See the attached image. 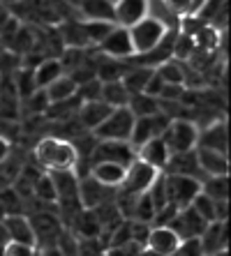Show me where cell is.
I'll use <instances>...</instances> for the list:
<instances>
[{
  "instance_id": "1",
  "label": "cell",
  "mask_w": 231,
  "mask_h": 256,
  "mask_svg": "<svg viewBox=\"0 0 231 256\" xmlns=\"http://www.w3.org/2000/svg\"><path fill=\"white\" fill-rule=\"evenodd\" d=\"M35 164L42 171H74L79 162V152L74 143L60 136H44L33 148Z\"/></svg>"
},
{
  "instance_id": "2",
  "label": "cell",
  "mask_w": 231,
  "mask_h": 256,
  "mask_svg": "<svg viewBox=\"0 0 231 256\" xmlns=\"http://www.w3.org/2000/svg\"><path fill=\"white\" fill-rule=\"evenodd\" d=\"M130 30V40H132V46H134V56H143V54H150L153 48H157L164 37L169 35V30L153 16H146L141 18L139 24H134Z\"/></svg>"
},
{
  "instance_id": "3",
  "label": "cell",
  "mask_w": 231,
  "mask_h": 256,
  "mask_svg": "<svg viewBox=\"0 0 231 256\" xmlns=\"http://www.w3.org/2000/svg\"><path fill=\"white\" fill-rule=\"evenodd\" d=\"M196 136H199V125L190 118L169 120L166 130L162 132V141L169 148V152H187L196 148Z\"/></svg>"
},
{
  "instance_id": "4",
  "label": "cell",
  "mask_w": 231,
  "mask_h": 256,
  "mask_svg": "<svg viewBox=\"0 0 231 256\" xmlns=\"http://www.w3.org/2000/svg\"><path fill=\"white\" fill-rule=\"evenodd\" d=\"M132 125H134V116L127 106L113 108L111 114L104 118L97 130H93V136L97 141H130Z\"/></svg>"
},
{
  "instance_id": "5",
  "label": "cell",
  "mask_w": 231,
  "mask_h": 256,
  "mask_svg": "<svg viewBox=\"0 0 231 256\" xmlns=\"http://www.w3.org/2000/svg\"><path fill=\"white\" fill-rule=\"evenodd\" d=\"M28 220H30V226H33L37 250H42V247H54L56 240L60 238V233L65 231L60 217L56 212H51V210H35Z\"/></svg>"
},
{
  "instance_id": "6",
  "label": "cell",
  "mask_w": 231,
  "mask_h": 256,
  "mask_svg": "<svg viewBox=\"0 0 231 256\" xmlns=\"http://www.w3.org/2000/svg\"><path fill=\"white\" fill-rule=\"evenodd\" d=\"M164 187H166V201L176 210L187 208L194 196L201 192V180L190 178V176H166L164 173Z\"/></svg>"
},
{
  "instance_id": "7",
  "label": "cell",
  "mask_w": 231,
  "mask_h": 256,
  "mask_svg": "<svg viewBox=\"0 0 231 256\" xmlns=\"http://www.w3.org/2000/svg\"><path fill=\"white\" fill-rule=\"evenodd\" d=\"M157 176H160L157 168L148 166V164L141 162V160H134L130 166H127V171H125V180H123V185L118 187V192L139 196V194H143V192H148V187L155 182Z\"/></svg>"
},
{
  "instance_id": "8",
  "label": "cell",
  "mask_w": 231,
  "mask_h": 256,
  "mask_svg": "<svg viewBox=\"0 0 231 256\" xmlns=\"http://www.w3.org/2000/svg\"><path fill=\"white\" fill-rule=\"evenodd\" d=\"M136 160V150L132 148L130 141H97L90 155V164L93 162H113L120 166H130Z\"/></svg>"
},
{
  "instance_id": "9",
  "label": "cell",
  "mask_w": 231,
  "mask_h": 256,
  "mask_svg": "<svg viewBox=\"0 0 231 256\" xmlns=\"http://www.w3.org/2000/svg\"><path fill=\"white\" fill-rule=\"evenodd\" d=\"M95 48H97V54L107 56V58H113V60H130L132 56H134L130 30L120 28V26H113V28L109 30V35L104 37Z\"/></svg>"
},
{
  "instance_id": "10",
  "label": "cell",
  "mask_w": 231,
  "mask_h": 256,
  "mask_svg": "<svg viewBox=\"0 0 231 256\" xmlns=\"http://www.w3.org/2000/svg\"><path fill=\"white\" fill-rule=\"evenodd\" d=\"M196 148L217 150V152H229V130H226V118L224 116L213 118L208 125L199 127Z\"/></svg>"
},
{
  "instance_id": "11",
  "label": "cell",
  "mask_w": 231,
  "mask_h": 256,
  "mask_svg": "<svg viewBox=\"0 0 231 256\" xmlns=\"http://www.w3.org/2000/svg\"><path fill=\"white\" fill-rule=\"evenodd\" d=\"M169 125V118H166L162 111L153 116H143V118H134V125H132V134H130V143L132 148H139L150 138L162 136V132Z\"/></svg>"
},
{
  "instance_id": "12",
  "label": "cell",
  "mask_w": 231,
  "mask_h": 256,
  "mask_svg": "<svg viewBox=\"0 0 231 256\" xmlns=\"http://www.w3.org/2000/svg\"><path fill=\"white\" fill-rule=\"evenodd\" d=\"M206 224L208 222L203 220L201 214L196 212L192 206H187V208L178 210V212L173 214V220L169 222L166 226H171L180 240H190V238H199L203 233V228H206Z\"/></svg>"
},
{
  "instance_id": "13",
  "label": "cell",
  "mask_w": 231,
  "mask_h": 256,
  "mask_svg": "<svg viewBox=\"0 0 231 256\" xmlns=\"http://www.w3.org/2000/svg\"><path fill=\"white\" fill-rule=\"evenodd\" d=\"M203 256H217L226 252L229 244V222H208L203 233L199 236Z\"/></svg>"
},
{
  "instance_id": "14",
  "label": "cell",
  "mask_w": 231,
  "mask_h": 256,
  "mask_svg": "<svg viewBox=\"0 0 231 256\" xmlns=\"http://www.w3.org/2000/svg\"><path fill=\"white\" fill-rule=\"evenodd\" d=\"M116 198V190L100 185L97 180H93L90 176L79 178V201H81L83 210H93L102 203H109Z\"/></svg>"
},
{
  "instance_id": "15",
  "label": "cell",
  "mask_w": 231,
  "mask_h": 256,
  "mask_svg": "<svg viewBox=\"0 0 231 256\" xmlns=\"http://www.w3.org/2000/svg\"><path fill=\"white\" fill-rule=\"evenodd\" d=\"M150 0H116L113 2V24L120 28H132L148 16Z\"/></svg>"
},
{
  "instance_id": "16",
  "label": "cell",
  "mask_w": 231,
  "mask_h": 256,
  "mask_svg": "<svg viewBox=\"0 0 231 256\" xmlns=\"http://www.w3.org/2000/svg\"><path fill=\"white\" fill-rule=\"evenodd\" d=\"M183 240L176 236L171 226H150L148 240H146V252L155 256H173Z\"/></svg>"
},
{
  "instance_id": "17",
  "label": "cell",
  "mask_w": 231,
  "mask_h": 256,
  "mask_svg": "<svg viewBox=\"0 0 231 256\" xmlns=\"http://www.w3.org/2000/svg\"><path fill=\"white\" fill-rule=\"evenodd\" d=\"M196 164L203 178L210 176H229V152H217V150L194 148Z\"/></svg>"
},
{
  "instance_id": "18",
  "label": "cell",
  "mask_w": 231,
  "mask_h": 256,
  "mask_svg": "<svg viewBox=\"0 0 231 256\" xmlns=\"http://www.w3.org/2000/svg\"><path fill=\"white\" fill-rule=\"evenodd\" d=\"M111 111L113 108L109 106L107 102H102V100L81 102V106H79V111H77V120H79V125H81L86 132H93V130H97V127L104 122V118H107Z\"/></svg>"
},
{
  "instance_id": "19",
  "label": "cell",
  "mask_w": 231,
  "mask_h": 256,
  "mask_svg": "<svg viewBox=\"0 0 231 256\" xmlns=\"http://www.w3.org/2000/svg\"><path fill=\"white\" fill-rule=\"evenodd\" d=\"M125 171H127V166H120L113 162H93L88 176L109 190H118L125 180Z\"/></svg>"
},
{
  "instance_id": "20",
  "label": "cell",
  "mask_w": 231,
  "mask_h": 256,
  "mask_svg": "<svg viewBox=\"0 0 231 256\" xmlns=\"http://www.w3.org/2000/svg\"><path fill=\"white\" fill-rule=\"evenodd\" d=\"M162 173H166V176H190V178H199V180L203 178L201 171H199V164H196L194 150H187V152H171Z\"/></svg>"
},
{
  "instance_id": "21",
  "label": "cell",
  "mask_w": 231,
  "mask_h": 256,
  "mask_svg": "<svg viewBox=\"0 0 231 256\" xmlns=\"http://www.w3.org/2000/svg\"><path fill=\"white\" fill-rule=\"evenodd\" d=\"M169 148L164 146V141H162V136H157V138H150V141H146L143 146H139L136 148V160H141V162H146L148 166H153V168H157V171H164V166H166V162H169Z\"/></svg>"
},
{
  "instance_id": "22",
  "label": "cell",
  "mask_w": 231,
  "mask_h": 256,
  "mask_svg": "<svg viewBox=\"0 0 231 256\" xmlns=\"http://www.w3.org/2000/svg\"><path fill=\"white\" fill-rule=\"evenodd\" d=\"M3 226L7 231V238L14 240V242L35 244V236H33V226H30L28 214H7L3 220Z\"/></svg>"
},
{
  "instance_id": "23",
  "label": "cell",
  "mask_w": 231,
  "mask_h": 256,
  "mask_svg": "<svg viewBox=\"0 0 231 256\" xmlns=\"http://www.w3.org/2000/svg\"><path fill=\"white\" fill-rule=\"evenodd\" d=\"M77 12L83 21H111L113 24V2L109 0H83L77 7Z\"/></svg>"
},
{
  "instance_id": "24",
  "label": "cell",
  "mask_w": 231,
  "mask_h": 256,
  "mask_svg": "<svg viewBox=\"0 0 231 256\" xmlns=\"http://www.w3.org/2000/svg\"><path fill=\"white\" fill-rule=\"evenodd\" d=\"M33 74H35V84L40 90H44L51 81H56L58 76H63V65H60L58 58H42L35 67H33Z\"/></svg>"
},
{
  "instance_id": "25",
  "label": "cell",
  "mask_w": 231,
  "mask_h": 256,
  "mask_svg": "<svg viewBox=\"0 0 231 256\" xmlns=\"http://www.w3.org/2000/svg\"><path fill=\"white\" fill-rule=\"evenodd\" d=\"M150 74L153 70L150 67H141V65H132V67H125V74H123V86L127 88L130 95H136V92H143L146 84H148Z\"/></svg>"
},
{
  "instance_id": "26",
  "label": "cell",
  "mask_w": 231,
  "mask_h": 256,
  "mask_svg": "<svg viewBox=\"0 0 231 256\" xmlns=\"http://www.w3.org/2000/svg\"><path fill=\"white\" fill-rule=\"evenodd\" d=\"M12 84H14V90H17V97L19 102L26 100L28 95H33L37 88L35 84V74H33V67H26V65H19L12 74Z\"/></svg>"
},
{
  "instance_id": "27",
  "label": "cell",
  "mask_w": 231,
  "mask_h": 256,
  "mask_svg": "<svg viewBox=\"0 0 231 256\" xmlns=\"http://www.w3.org/2000/svg\"><path fill=\"white\" fill-rule=\"evenodd\" d=\"M157 76L162 78V84H171V86H185V78H187V70L185 65H180L176 58H169L164 62L155 67Z\"/></svg>"
},
{
  "instance_id": "28",
  "label": "cell",
  "mask_w": 231,
  "mask_h": 256,
  "mask_svg": "<svg viewBox=\"0 0 231 256\" xmlns=\"http://www.w3.org/2000/svg\"><path fill=\"white\" fill-rule=\"evenodd\" d=\"M44 92H47V97H49L51 104H56V102H65V100H70V97L77 95V84H74L67 74H63V76H58L56 81H51V84L44 88Z\"/></svg>"
},
{
  "instance_id": "29",
  "label": "cell",
  "mask_w": 231,
  "mask_h": 256,
  "mask_svg": "<svg viewBox=\"0 0 231 256\" xmlns=\"http://www.w3.org/2000/svg\"><path fill=\"white\" fill-rule=\"evenodd\" d=\"M127 108L132 111L134 118H143V116H153L160 111V100L153 95H146V92H136V95H130V102H127Z\"/></svg>"
},
{
  "instance_id": "30",
  "label": "cell",
  "mask_w": 231,
  "mask_h": 256,
  "mask_svg": "<svg viewBox=\"0 0 231 256\" xmlns=\"http://www.w3.org/2000/svg\"><path fill=\"white\" fill-rule=\"evenodd\" d=\"M102 102H107L111 108L127 106L130 92L123 86V81H107V84H102Z\"/></svg>"
},
{
  "instance_id": "31",
  "label": "cell",
  "mask_w": 231,
  "mask_h": 256,
  "mask_svg": "<svg viewBox=\"0 0 231 256\" xmlns=\"http://www.w3.org/2000/svg\"><path fill=\"white\" fill-rule=\"evenodd\" d=\"M201 192L213 201H229V176L201 178Z\"/></svg>"
},
{
  "instance_id": "32",
  "label": "cell",
  "mask_w": 231,
  "mask_h": 256,
  "mask_svg": "<svg viewBox=\"0 0 231 256\" xmlns=\"http://www.w3.org/2000/svg\"><path fill=\"white\" fill-rule=\"evenodd\" d=\"M33 196L42 203H49V206H56V187L54 180L47 171H42L37 178H33Z\"/></svg>"
},
{
  "instance_id": "33",
  "label": "cell",
  "mask_w": 231,
  "mask_h": 256,
  "mask_svg": "<svg viewBox=\"0 0 231 256\" xmlns=\"http://www.w3.org/2000/svg\"><path fill=\"white\" fill-rule=\"evenodd\" d=\"M49 97H47V92L44 90H35L33 95H28L26 100H21L19 102V108L21 111H26V114H33V116H40V114H47V108H49Z\"/></svg>"
},
{
  "instance_id": "34",
  "label": "cell",
  "mask_w": 231,
  "mask_h": 256,
  "mask_svg": "<svg viewBox=\"0 0 231 256\" xmlns=\"http://www.w3.org/2000/svg\"><path fill=\"white\" fill-rule=\"evenodd\" d=\"M107 238H77V254L79 256H104L107 254Z\"/></svg>"
},
{
  "instance_id": "35",
  "label": "cell",
  "mask_w": 231,
  "mask_h": 256,
  "mask_svg": "<svg viewBox=\"0 0 231 256\" xmlns=\"http://www.w3.org/2000/svg\"><path fill=\"white\" fill-rule=\"evenodd\" d=\"M113 26L116 24H111V21H83V30H86V37H88L90 46H97V44L109 35V30H111Z\"/></svg>"
},
{
  "instance_id": "36",
  "label": "cell",
  "mask_w": 231,
  "mask_h": 256,
  "mask_svg": "<svg viewBox=\"0 0 231 256\" xmlns=\"http://www.w3.org/2000/svg\"><path fill=\"white\" fill-rule=\"evenodd\" d=\"M155 206H153V201H150V196L143 192L141 196L136 198V203H134V212H132V220H136V222H146V224H153V220H155Z\"/></svg>"
},
{
  "instance_id": "37",
  "label": "cell",
  "mask_w": 231,
  "mask_h": 256,
  "mask_svg": "<svg viewBox=\"0 0 231 256\" xmlns=\"http://www.w3.org/2000/svg\"><path fill=\"white\" fill-rule=\"evenodd\" d=\"M192 208L196 210V212L201 214L206 222H217V212H215V201L210 196H206L203 192H199L194 196V201L190 203Z\"/></svg>"
},
{
  "instance_id": "38",
  "label": "cell",
  "mask_w": 231,
  "mask_h": 256,
  "mask_svg": "<svg viewBox=\"0 0 231 256\" xmlns=\"http://www.w3.org/2000/svg\"><path fill=\"white\" fill-rule=\"evenodd\" d=\"M0 203L5 206L7 214H24V198L19 196L14 187H7L0 192Z\"/></svg>"
},
{
  "instance_id": "39",
  "label": "cell",
  "mask_w": 231,
  "mask_h": 256,
  "mask_svg": "<svg viewBox=\"0 0 231 256\" xmlns=\"http://www.w3.org/2000/svg\"><path fill=\"white\" fill-rule=\"evenodd\" d=\"M77 97L81 102L102 100V81L100 78H90V81H86V84L77 86Z\"/></svg>"
},
{
  "instance_id": "40",
  "label": "cell",
  "mask_w": 231,
  "mask_h": 256,
  "mask_svg": "<svg viewBox=\"0 0 231 256\" xmlns=\"http://www.w3.org/2000/svg\"><path fill=\"white\" fill-rule=\"evenodd\" d=\"M3 256H37V247L35 244H26V242H10L5 244V250H3Z\"/></svg>"
},
{
  "instance_id": "41",
  "label": "cell",
  "mask_w": 231,
  "mask_h": 256,
  "mask_svg": "<svg viewBox=\"0 0 231 256\" xmlns=\"http://www.w3.org/2000/svg\"><path fill=\"white\" fill-rule=\"evenodd\" d=\"M173 256H203V250H201V242H199V238L183 240Z\"/></svg>"
},
{
  "instance_id": "42",
  "label": "cell",
  "mask_w": 231,
  "mask_h": 256,
  "mask_svg": "<svg viewBox=\"0 0 231 256\" xmlns=\"http://www.w3.org/2000/svg\"><path fill=\"white\" fill-rule=\"evenodd\" d=\"M19 122L17 120H3L0 118V138H5V141H17V136H19Z\"/></svg>"
},
{
  "instance_id": "43",
  "label": "cell",
  "mask_w": 231,
  "mask_h": 256,
  "mask_svg": "<svg viewBox=\"0 0 231 256\" xmlns=\"http://www.w3.org/2000/svg\"><path fill=\"white\" fill-rule=\"evenodd\" d=\"M178 18H185L187 16V10H190V0H162Z\"/></svg>"
},
{
  "instance_id": "44",
  "label": "cell",
  "mask_w": 231,
  "mask_h": 256,
  "mask_svg": "<svg viewBox=\"0 0 231 256\" xmlns=\"http://www.w3.org/2000/svg\"><path fill=\"white\" fill-rule=\"evenodd\" d=\"M162 78L157 76V72L153 70V74H150V78H148V84H146V88H143V92L146 95H153V97H160V90H162Z\"/></svg>"
},
{
  "instance_id": "45",
  "label": "cell",
  "mask_w": 231,
  "mask_h": 256,
  "mask_svg": "<svg viewBox=\"0 0 231 256\" xmlns=\"http://www.w3.org/2000/svg\"><path fill=\"white\" fill-rule=\"evenodd\" d=\"M12 157V143L5 141V138H0V166L7 164V160Z\"/></svg>"
},
{
  "instance_id": "46",
  "label": "cell",
  "mask_w": 231,
  "mask_h": 256,
  "mask_svg": "<svg viewBox=\"0 0 231 256\" xmlns=\"http://www.w3.org/2000/svg\"><path fill=\"white\" fill-rule=\"evenodd\" d=\"M208 0H190V10H187V16H196V14L203 10Z\"/></svg>"
},
{
  "instance_id": "47",
  "label": "cell",
  "mask_w": 231,
  "mask_h": 256,
  "mask_svg": "<svg viewBox=\"0 0 231 256\" xmlns=\"http://www.w3.org/2000/svg\"><path fill=\"white\" fill-rule=\"evenodd\" d=\"M37 256H63V254H60L58 247L54 244V247H42V250H37Z\"/></svg>"
},
{
  "instance_id": "48",
  "label": "cell",
  "mask_w": 231,
  "mask_h": 256,
  "mask_svg": "<svg viewBox=\"0 0 231 256\" xmlns=\"http://www.w3.org/2000/svg\"><path fill=\"white\" fill-rule=\"evenodd\" d=\"M19 2H21V0H0V5H5V7H10V10H12L14 5H19Z\"/></svg>"
},
{
  "instance_id": "49",
  "label": "cell",
  "mask_w": 231,
  "mask_h": 256,
  "mask_svg": "<svg viewBox=\"0 0 231 256\" xmlns=\"http://www.w3.org/2000/svg\"><path fill=\"white\" fill-rule=\"evenodd\" d=\"M5 217H7V210H5V206H3V203H0V222L5 220Z\"/></svg>"
},
{
  "instance_id": "50",
  "label": "cell",
  "mask_w": 231,
  "mask_h": 256,
  "mask_svg": "<svg viewBox=\"0 0 231 256\" xmlns=\"http://www.w3.org/2000/svg\"><path fill=\"white\" fill-rule=\"evenodd\" d=\"M109 2H116V0H109Z\"/></svg>"
}]
</instances>
